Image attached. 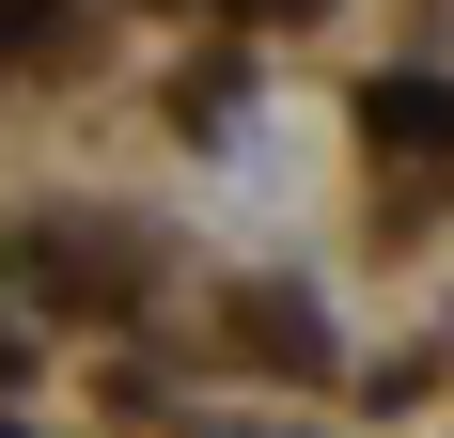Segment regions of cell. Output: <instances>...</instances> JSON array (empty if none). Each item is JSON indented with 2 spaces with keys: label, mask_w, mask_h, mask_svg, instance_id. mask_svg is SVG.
<instances>
[{
  "label": "cell",
  "mask_w": 454,
  "mask_h": 438,
  "mask_svg": "<svg viewBox=\"0 0 454 438\" xmlns=\"http://www.w3.org/2000/svg\"><path fill=\"white\" fill-rule=\"evenodd\" d=\"M32 16H47V0H0V47H16V32H32Z\"/></svg>",
  "instance_id": "cell-1"
},
{
  "label": "cell",
  "mask_w": 454,
  "mask_h": 438,
  "mask_svg": "<svg viewBox=\"0 0 454 438\" xmlns=\"http://www.w3.org/2000/svg\"><path fill=\"white\" fill-rule=\"evenodd\" d=\"M267 16H298V0H267Z\"/></svg>",
  "instance_id": "cell-2"
}]
</instances>
